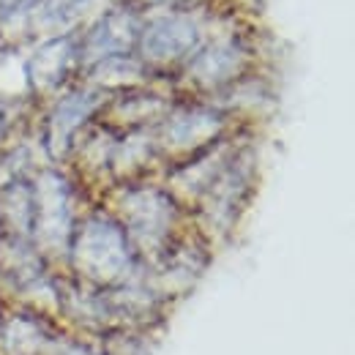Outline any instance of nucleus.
I'll use <instances>...</instances> for the list:
<instances>
[{
	"instance_id": "nucleus-4",
	"label": "nucleus",
	"mask_w": 355,
	"mask_h": 355,
	"mask_svg": "<svg viewBox=\"0 0 355 355\" xmlns=\"http://www.w3.org/2000/svg\"><path fill=\"white\" fill-rule=\"evenodd\" d=\"M90 110H93V101H90L88 96H71V98H66L60 104V110L55 112V142H63L77 123L85 121V115H88Z\"/></svg>"
},
{
	"instance_id": "nucleus-6",
	"label": "nucleus",
	"mask_w": 355,
	"mask_h": 355,
	"mask_svg": "<svg viewBox=\"0 0 355 355\" xmlns=\"http://www.w3.org/2000/svg\"><path fill=\"white\" fill-rule=\"evenodd\" d=\"M66 44L60 42H55V44L44 46L42 52H39V58L33 60V71H36V77L39 80H44V83H52L55 77H60V69H63V63H66Z\"/></svg>"
},
{
	"instance_id": "nucleus-3",
	"label": "nucleus",
	"mask_w": 355,
	"mask_h": 355,
	"mask_svg": "<svg viewBox=\"0 0 355 355\" xmlns=\"http://www.w3.org/2000/svg\"><path fill=\"white\" fill-rule=\"evenodd\" d=\"M134 36V19L129 14H110L90 36L88 49L96 55H110V52H121L132 44Z\"/></svg>"
},
{
	"instance_id": "nucleus-5",
	"label": "nucleus",
	"mask_w": 355,
	"mask_h": 355,
	"mask_svg": "<svg viewBox=\"0 0 355 355\" xmlns=\"http://www.w3.org/2000/svg\"><path fill=\"white\" fill-rule=\"evenodd\" d=\"M93 0H46L42 19L49 28H69L71 22H77Z\"/></svg>"
},
{
	"instance_id": "nucleus-2",
	"label": "nucleus",
	"mask_w": 355,
	"mask_h": 355,
	"mask_svg": "<svg viewBox=\"0 0 355 355\" xmlns=\"http://www.w3.org/2000/svg\"><path fill=\"white\" fill-rule=\"evenodd\" d=\"M123 254H126L123 241H121L115 227L96 222L85 230L83 243H80V260L90 273H101V276L115 273L126 260Z\"/></svg>"
},
{
	"instance_id": "nucleus-1",
	"label": "nucleus",
	"mask_w": 355,
	"mask_h": 355,
	"mask_svg": "<svg viewBox=\"0 0 355 355\" xmlns=\"http://www.w3.org/2000/svg\"><path fill=\"white\" fill-rule=\"evenodd\" d=\"M194 44H197V25L186 17H162L142 36V49L153 60L178 58Z\"/></svg>"
}]
</instances>
